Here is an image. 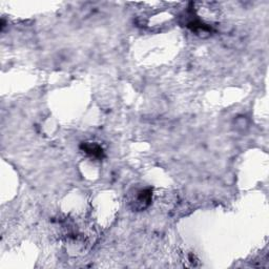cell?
<instances>
[{"label": "cell", "mask_w": 269, "mask_h": 269, "mask_svg": "<svg viewBox=\"0 0 269 269\" xmlns=\"http://www.w3.org/2000/svg\"><path fill=\"white\" fill-rule=\"evenodd\" d=\"M153 198V189L152 188H145L139 190L137 193V196L135 200L133 201L134 208L137 211L145 210L146 207H149Z\"/></svg>", "instance_id": "obj_1"}, {"label": "cell", "mask_w": 269, "mask_h": 269, "mask_svg": "<svg viewBox=\"0 0 269 269\" xmlns=\"http://www.w3.org/2000/svg\"><path fill=\"white\" fill-rule=\"evenodd\" d=\"M80 149L94 159H103L104 158V151L102 147L94 142H83L80 146Z\"/></svg>", "instance_id": "obj_2"}]
</instances>
